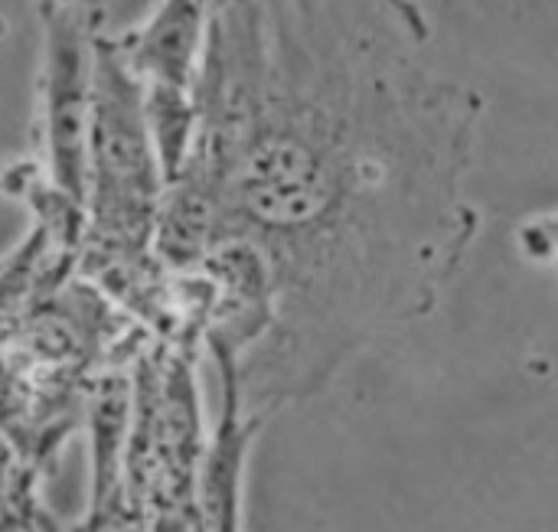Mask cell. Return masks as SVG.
I'll return each instance as SVG.
<instances>
[{
	"label": "cell",
	"instance_id": "cell-2",
	"mask_svg": "<svg viewBox=\"0 0 558 532\" xmlns=\"http://www.w3.org/2000/svg\"><path fill=\"white\" fill-rule=\"evenodd\" d=\"M39 69L33 108V167L85 213V141L98 43L108 33L105 0H39Z\"/></svg>",
	"mask_w": 558,
	"mask_h": 532
},
{
	"label": "cell",
	"instance_id": "cell-5",
	"mask_svg": "<svg viewBox=\"0 0 558 532\" xmlns=\"http://www.w3.org/2000/svg\"><path fill=\"white\" fill-rule=\"evenodd\" d=\"M517 245L526 262L558 265V209L526 216L517 229Z\"/></svg>",
	"mask_w": 558,
	"mask_h": 532
},
{
	"label": "cell",
	"instance_id": "cell-3",
	"mask_svg": "<svg viewBox=\"0 0 558 532\" xmlns=\"http://www.w3.org/2000/svg\"><path fill=\"white\" fill-rule=\"evenodd\" d=\"M209 7L213 0H157L137 26L114 33L124 62L144 88V108L167 180L180 170L193 137Z\"/></svg>",
	"mask_w": 558,
	"mask_h": 532
},
{
	"label": "cell",
	"instance_id": "cell-1",
	"mask_svg": "<svg viewBox=\"0 0 558 532\" xmlns=\"http://www.w3.org/2000/svg\"><path fill=\"white\" fill-rule=\"evenodd\" d=\"M415 0H213L190 150L154 255L177 275L252 245L271 334L219 386L252 419L324 389L383 330L435 311L481 216L464 196L484 95L428 62Z\"/></svg>",
	"mask_w": 558,
	"mask_h": 532
},
{
	"label": "cell",
	"instance_id": "cell-4",
	"mask_svg": "<svg viewBox=\"0 0 558 532\" xmlns=\"http://www.w3.org/2000/svg\"><path fill=\"white\" fill-rule=\"evenodd\" d=\"M0 532H82L78 523H65L59 520L46 500H43V487L26 491L0 520Z\"/></svg>",
	"mask_w": 558,
	"mask_h": 532
},
{
	"label": "cell",
	"instance_id": "cell-6",
	"mask_svg": "<svg viewBox=\"0 0 558 532\" xmlns=\"http://www.w3.org/2000/svg\"><path fill=\"white\" fill-rule=\"evenodd\" d=\"M33 487H43V477L33 474L29 468H23V464L10 455V448L0 442V520H3L7 510H10L26 491H33Z\"/></svg>",
	"mask_w": 558,
	"mask_h": 532
}]
</instances>
